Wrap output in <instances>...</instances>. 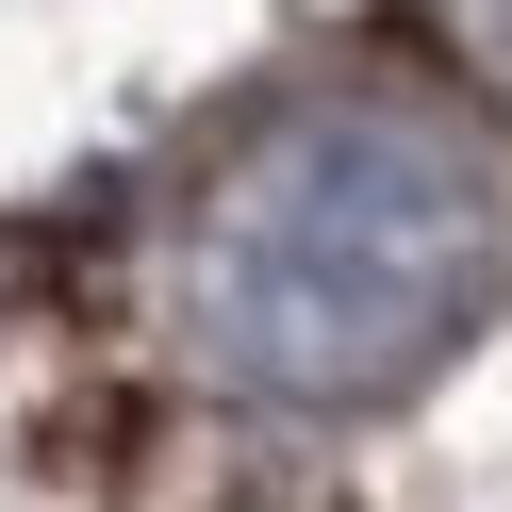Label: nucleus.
Segmentation results:
<instances>
[{
	"mask_svg": "<svg viewBox=\"0 0 512 512\" xmlns=\"http://www.w3.org/2000/svg\"><path fill=\"white\" fill-rule=\"evenodd\" d=\"M496 281H512V166L430 100H314L215 182L182 248V314L215 380L314 413L446 364Z\"/></svg>",
	"mask_w": 512,
	"mask_h": 512,
	"instance_id": "nucleus-1",
	"label": "nucleus"
}]
</instances>
